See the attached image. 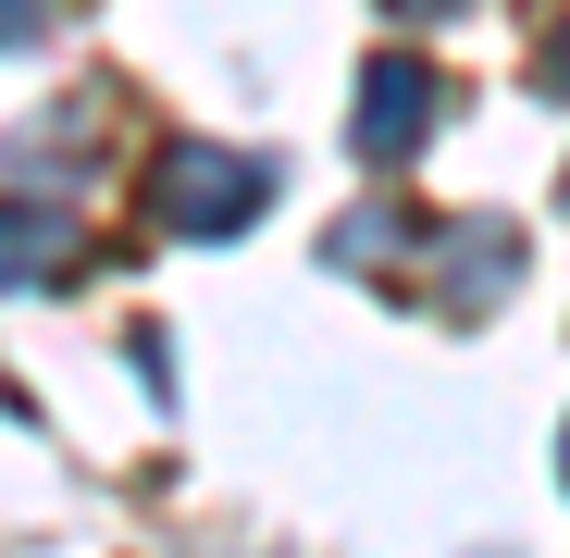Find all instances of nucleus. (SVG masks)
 <instances>
[{"mask_svg":"<svg viewBox=\"0 0 570 558\" xmlns=\"http://www.w3.org/2000/svg\"><path fill=\"white\" fill-rule=\"evenodd\" d=\"M273 199V174L248 161V149H174L161 161V224L174 236H224V224H248Z\"/></svg>","mask_w":570,"mask_h":558,"instance_id":"1","label":"nucleus"},{"mask_svg":"<svg viewBox=\"0 0 570 558\" xmlns=\"http://www.w3.org/2000/svg\"><path fill=\"white\" fill-rule=\"evenodd\" d=\"M422 112H434V75H422V50H385V62L360 75V161H410Z\"/></svg>","mask_w":570,"mask_h":558,"instance_id":"2","label":"nucleus"},{"mask_svg":"<svg viewBox=\"0 0 570 558\" xmlns=\"http://www.w3.org/2000/svg\"><path fill=\"white\" fill-rule=\"evenodd\" d=\"M62 248H75V236H62V212H0V286H38Z\"/></svg>","mask_w":570,"mask_h":558,"instance_id":"3","label":"nucleus"},{"mask_svg":"<svg viewBox=\"0 0 570 558\" xmlns=\"http://www.w3.org/2000/svg\"><path fill=\"white\" fill-rule=\"evenodd\" d=\"M546 87H570V38H558V62H546Z\"/></svg>","mask_w":570,"mask_h":558,"instance_id":"4","label":"nucleus"}]
</instances>
